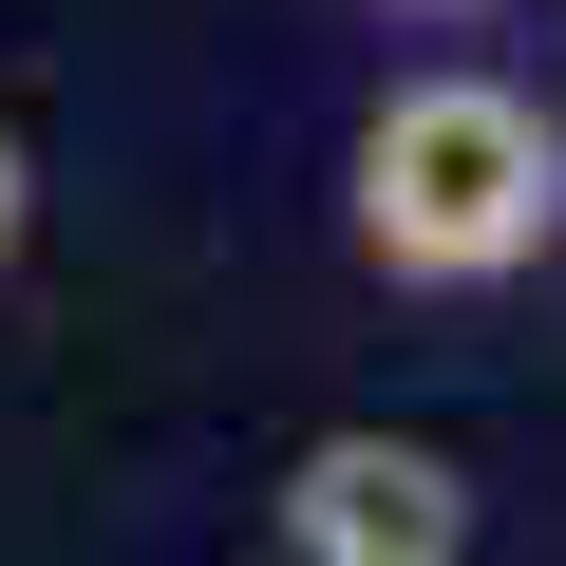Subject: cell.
I'll use <instances>...</instances> for the list:
<instances>
[{
    "instance_id": "obj_1",
    "label": "cell",
    "mask_w": 566,
    "mask_h": 566,
    "mask_svg": "<svg viewBox=\"0 0 566 566\" xmlns=\"http://www.w3.org/2000/svg\"><path fill=\"white\" fill-rule=\"evenodd\" d=\"M566 245V114L510 76H397L359 114V264L378 283H510Z\"/></svg>"
},
{
    "instance_id": "obj_2",
    "label": "cell",
    "mask_w": 566,
    "mask_h": 566,
    "mask_svg": "<svg viewBox=\"0 0 566 566\" xmlns=\"http://www.w3.org/2000/svg\"><path fill=\"white\" fill-rule=\"evenodd\" d=\"M283 566H472V491L416 434H322L283 472Z\"/></svg>"
},
{
    "instance_id": "obj_3",
    "label": "cell",
    "mask_w": 566,
    "mask_h": 566,
    "mask_svg": "<svg viewBox=\"0 0 566 566\" xmlns=\"http://www.w3.org/2000/svg\"><path fill=\"white\" fill-rule=\"evenodd\" d=\"M20 208H39V170H20V133H0V264H20Z\"/></svg>"
},
{
    "instance_id": "obj_4",
    "label": "cell",
    "mask_w": 566,
    "mask_h": 566,
    "mask_svg": "<svg viewBox=\"0 0 566 566\" xmlns=\"http://www.w3.org/2000/svg\"><path fill=\"white\" fill-rule=\"evenodd\" d=\"M416 20H472V0H416Z\"/></svg>"
}]
</instances>
